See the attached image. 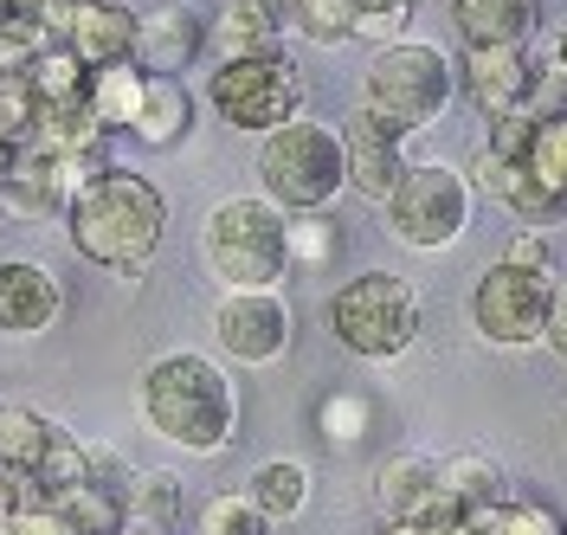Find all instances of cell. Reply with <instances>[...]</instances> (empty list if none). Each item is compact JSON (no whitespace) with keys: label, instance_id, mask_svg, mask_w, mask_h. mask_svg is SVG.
<instances>
[{"label":"cell","instance_id":"d6a6232c","mask_svg":"<svg viewBox=\"0 0 567 535\" xmlns=\"http://www.w3.org/2000/svg\"><path fill=\"white\" fill-rule=\"evenodd\" d=\"M503 265H523L535 278H561V265H555V239L542 233V226H523L509 246H503Z\"/></svg>","mask_w":567,"mask_h":535},{"label":"cell","instance_id":"7c38bea8","mask_svg":"<svg viewBox=\"0 0 567 535\" xmlns=\"http://www.w3.org/2000/svg\"><path fill=\"white\" fill-rule=\"evenodd\" d=\"M374 503H381V523H420V529L464 523L452 497L439 491V459H425V452H393L374 471Z\"/></svg>","mask_w":567,"mask_h":535},{"label":"cell","instance_id":"5b68a950","mask_svg":"<svg viewBox=\"0 0 567 535\" xmlns=\"http://www.w3.org/2000/svg\"><path fill=\"white\" fill-rule=\"evenodd\" d=\"M452 97H458V59L445 45L413 39V33L381 45L368 59V72H361V110L388 116L393 130H406V136L432 130L452 110Z\"/></svg>","mask_w":567,"mask_h":535},{"label":"cell","instance_id":"3957f363","mask_svg":"<svg viewBox=\"0 0 567 535\" xmlns=\"http://www.w3.org/2000/svg\"><path fill=\"white\" fill-rule=\"evenodd\" d=\"M200 265L219 290H278L290 278V214L265 194H226L200 219Z\"/></svg>","mask_w":567,"mask_h":535},{"label":"cell","instance_id":"4dcf8cb0","mask_svg":"<svg viewBox=\"0 0 567 535\" xmlns=\"http://www.w3.org/2000/svg\"><path fill=\"white\" fill-rule=\"evenodd\" d=\"M33 123H39V97L33 84H27V72H7L0 78V136L13 148L33 143Z\"/></svg>","mask_w":567,"mask_h":535},{"label":"cell","instance_id":"836d02e7","mask_svg":"<svg viewBox=\"0 0 567 535\" xmlns=\"http://www.w3.org/2000/svg\"><path fill=\"white\" fill-rule=\"evenodd\" d=\"M84 471H91V484H104V491H116V497H130L136 464L123 459L116 445H104V439H84Z\"/></svg>","mask_w":567,"mask_h":535},{"label":"cell","instance_id":"e575fe53","mask_svg":"<svg viewBox=\"0 0 567 535\" xmlns=\"http://www.w3.org/2000/svg\"><path fill=\"white\" fill-rule=\"evenodd\" d=\"M368 426V407L354 400V393H329L322 400V439H336V445H354Z\"/></svg>","mask_w":567,"mask_h":535},{"label":"cell","instance_id":"7402d4cb","mask_svg":"<svg viewBox=\"0 0 567 535\" xmlns=\"http://www.w3.org/2000/svg\"><path fill=\"white\" fill-rule=\"evenodd\" d=\"M439 491L452 497L458 516H477V510H491V503L509 497V477L484 452H458V459H439Z\"/></svg>","mask_w":567,"mask_h":535},{"label":"cell","instance_id":"1f68e13d","mask_svg":"<svg viewBox=\"0 0 567 535\" xmlns=\"http://www.w3.org/2000/svg\"><path fill=\"white\" fill-rule=\"evenodd\" d=\"M336 219L329 214H290V265H329L336 258Z\"/></svg>","mask_w":567,"mask_h":535},{"label":"cell","instance_id":"f35d334b","mask_svg":"<svg viewBox=\"0 0 567 535\" xmlns=\"http://www.w3.org/2000/svg\"><path fill=\"white\" fill-rule=\"evenodd\" d=\"M0 7H7V13H33V20H52L65 0H0Z\"/></svg>","mask_w":567,"mask_h":535},{"label":"cell","instance_id":"cb8c5ba5","mask_svg":"<svg viewBox=\"0 0 567 535\" xmlns=\"http://www.w3.org/2000/svg\"><path fill=\"white\" fill-rule=\"evenodd\" d=\"M246 497L271 516V523H290V516H303L310 510V464L303 459H265L251 471Z\"/></svg>","mask_w":567,"mask_h":535},{"label":"cell","instance_id":"484cf974","mask_svg":"<svg viewBox=\"0 0 567 535\" xmlns=\"http://www.w3.org/2000/svg\"><path fill=\"white\" fill-rule=\"evenodd\" d=\"M142 78H148V72H142L136 59L91 72V84H84V104H91V116H97L104 130H130V116H136V104H142Z\"/></svg>","mask_w":567,"mask_h":535},{"label":"cell","instance_id":"4316f807","mask_svg":"<svg viewBox=\"0 0 567 535\" xmlns=\"http://www.w3.org/2000/svg\"><path fill=\"white\" fill-rule=\"evenodd\" d=\"M477 535H567V516L542 497H503L477 516H464Z\"/></svg>","mask_w":567,"mask_h":535},{"label":"cell","instance_id":"9a60e30c","mask_svg":"<svg viewBox=\"0 0 567 535\" xmlns=\"http://www.w3.org/2000/svg\"><path fill=\"white\" fill-rule=\"evenodd\" d=\"M65 317V285L39 258H0V336H45Z\"/></svg>","mask_w":567,"mask_h":535},{"label":"cell","instance_id":"74e56055","mask_svg":"<svg viewBox=\"0 0 567 535\" xmlns=\"http://www.w3.org/2000/svg\"><path fill=\"white\" fill-rule=\"evenodd\" d=\"M542 349L567 361V278H555V290H548V317H542Z\"/></svg>","mask_w":567,"mask_h":535},{"label":"cell","instance_id":"d6986e66","mask_svg":"<svg viewBox=\"0 0 567 535\" xmlns=\"http://www.w3.org/2000/svg\"><path fill=\"white\" fill-rule=\"evenodd\" d=\"M59 420H45V413H33V407H20V400H0V477L27 497V484L39 477V464H45V452L59 445Z\"/></svg>","mask_w":567,"mask_h":535},{"label":"cell","instance_id":"7bdbcfd3","mask_svg":"<svg viewBox=\"0 0 567 535\" xmlns=\"http://www.w3.org/2000/svg\"><path fill=\"white\" fill-rule=\"evenodd\" d=\"M7 162H13V143H7V136H0V175H7Z\"/></svg>","mask_w":567,"mask_h":535},{"label":"cell","instance_id":"4fadbf2b","mask_svg":"<svg viewBox=\"0 0 567 535\" xmlns=\"http://www.w3.org/2000/svg\"><path fill=\"white\" fill-rule=\"evenodd\" d=\"M342 155H349V194L381 207L393 194V181L406 175V130H393L388 116L354 104L349 123H342Z\"/></svg>","mask_w":567,"mask_h":535},{"label":"cell","instance_id":"d590c367","mask_svg":"<svg viewBox=\"0 0 567 535\" xmlns=\"http://www.w3.org/2000/svg\"><path fill=\"white\" fill-rule=\"evenodd\" d=\"M0 535H71V523L52 510V503H20L13 516H7V529Z\"/></svg>","mask_w":567,"mask_h":535},{"label":"cell","instance_id":"8992f818","mask_svg":"<svg viewBox=\"0 0 567 535\" xmlns=\"http://www.w3.org/2000/svg\"><path fill=\"white\" fill-rule=\"evenodd\" d=\"M329 329L361 361H400L413 356V342L425 329V297L413 290V278L361 271V278H349L329 297Z\"/></svg>","mask_w":567,"mask_h":535},{"label":"cell","instance_id":"44dd1931","mask_svg":"<svg viewBox=\"0 0 567 535\" xmlns=\"http://www.w3.org/2000/svg\"><path fill=\"white\" fill-rule=\"evenodd\" d=\"M452 27L464 45H529L542 0H452Z\"/></svg>","mask_w":567,"mask_h":535},{"label":"cell","instance_id":"52a82bcc","mask_svg":"<svg viewBox=\"0 0 567 535\" xmlns=\"http://www.w3.org/2000/svg\"><path fill=\"white\" fill-rule=\"evenodd\" d=\"M471 181L452 162H406V175L393 181V194L381 200L388 239L406 251H452L471 226Z\"/></svg>","mask_w":567,"mask_h":535},{"label":"cell","instance_id":"ab89813d","mask_svg":"<svg viewBox=\"0 0 567 535\" xmlns=\"http://www.w3.org/2000/svg\"><path fill=\"white\" fill-rule=\"evenodd\" d=\"M381 535H452V529H420V523H381Z\"/></svg>","mask_w":567,"mask_h":535},{"label":"cell","instance_id":"f546056e","mask_svg":"<svg viewBox=\"0 0 567 535\" xmlns=\"http://www.w3.org/2000/svg\"><path fill=\"white\" fill-rule=\"evenodd\" d=\"M290 27L310 39V45H349L354 0H290Z\"/></svg>","mask_w":567,"mask_h":535},{"label":"cell","instance_id":"603a6c76","mask_svg":"<svg viewBox=\"0 0 567 535\" xmlns=\"http://www.w3.org/2000/svg\"><path fill=\"white\" fill-rule=\"evenodd\" d=\"M123 529H148V535H175L181 529V477L175 471H136L130 497H123Z\"/></svg>","mask_w":567,"mask_h":535},{"label":"cell","instance_id":"8fae6325","mask_svg":"<svg viewBox=\"0 0 567 535\" xmlns=\"http://www.w3.org/2000/svg\"><path fill=\"white\" fill-rule=\"evenodd\" d=\"M45 27H52V39L65 45L84 72L123 65L136 52V7L130 0H65Z\"/></svg>","mask_w":567,"mask_h":535},{"label":"cell","instance_id":"6da1fadb","mask_svg":"<svg viewBox=\"0 0 567 535\" xmlns=\"http://www.w3.org/2000/svg\"><path fill=\"white\" fill-rule=\"evenodd\" d=\"M136 413L162 445L219 459L239 439V381L200 349H168L136 374Z\"/></svg>","mask_w":567,"mask_h":535},{"label":"cell","instance_id":"60d3db41","mask_svg":"<svg viewBox=\"0 0 567 535\" xmlns=\"http://www.w3.org/2000/svg\"><path fill=\"white\" fill-rule=\"evenodd\" d=\"M393 7H413V0H354V13H393Z\"/></svg>","mask_w":567,"mask_h":535},{"label":"cell","instance_id":"d4e9b609","mask_svg":"<svg viewBox=\"0 0 567 535\" xmlns=\"http://www.w3.org/2000/svg\"><path fill=\"white\" fill-rule=\"evenodd\" d=\"M523 168H529V181L567 214V110H555V116H535L529 148H523Z\"/></svg>","mask_w":567,"mask_h":535},{"label":"cell","instance_id":"2e32d148","mask_svg":"<svg viewBox=\"0 0 567 535\" xmlns=\"http://www.w3.org/2000/svg\"><path fill=\"white\" fill-rule=\"evenodd\" d=\"M207 52V20L194 13V7H181V0H162V7H148L136 13V59L142 72L155 78H181L194 59Z\"/></svg>","mask_w":567,"mask_h":535},{"label":"cell","instance_id":"9c48e42d","mask_svg":"<svg viewBox=\"0 0 567 535\" xmlns=\"http://www.w3.org/2000/svg\"><path fill=\"white\" fill-rule=\"evenodd\" d=\"M548 290L555 278H535L523 265H503L471 285V329L491 349H542V317H548Z\"/></svg>","mask_w":567,"mask_h":535},{"label":"cell","instance_id":"7a4b0ae2","mask_svg":"<svg viewBox=\"0 0 567 535\" xmlns=\"http://www.w3.org/2000/svg\"><path fill=\"white\" fill-rule=\"evenodd\" d=\"M65 239L84 265L110 278H142L168 239V194L148 175L110 168L91 187H78L65 207Z\"/></svg>","mask_w":567,"mask_h":535},{"label":"cell","instance_id":"5bb4252c","mask_svg":"<svg viewBox=\"0 0 567 535\" xmlns=\"http://www.w3.org/2000/svg\"><path fill=\"white\" fill-rule=\"evenodd\" d=\"M535 72H542V65H535L529 45H464L458 91L484 110V116H509V110L529 104Z\"/></svg>","mask_w":567,"mask_h":535},{"label":"cell","instance_id":"8d00e7d4","mask_svg":"<svg viewBox=\"0 0 567 535\" xmlns=\"http://www.w3.org/2000/svg\"><path fill=\"white\" fill-rule=\"evenodd\" d=\"M413 27V7H393V13H354V39H374V45H393Z\"/></svg>","mask_w":567,"mask_h":535},{"label":"cell","instance_id":"83f0119b","mask_svg":"<svg viewBox=\"0 0 567 535\" xmlns=\"http://www.w3.org/2000/svg\"><path fill=\"white\" fill-rule=\"evenodd\" d=\"M27 84H33V97L39 104H71V97H84V84H91V72L71 59L65 45L52 39L45 52H39L33 65H27Z\"/></svg>","mask_w":567,"mask_h":535},{"label":"cell","instance_id":"ee69618b","mask_svg":"<svg viewBox=\"0 0 567 535\" xmlns=\"http://www.w3.org/2000/svg\"><path fill=\"white\" fill-rule=\"evenodd\" d=\"M413 7H420V0H413Z\"/></svg>","mask_w":567,"mask_h":535},{"label":"cell","instance_id":"ba28073f","mask_svg":"<svg viewBox=\"0 0 567 535\" xmlns=\"http://www.w3.org/2000/svg\"><path fill=\"white\" fill-rule=\"evenodd\" d=\"M207 104L226 130L239 136H271L284 123H297L310 91L303 72L284 59V52H258V59H219L207 72Z\"/></svg>","mask_w":567,"mask_h":535},{"label":"cell","instance_id":"f1b7e54d","mask_svg":"<svg viewBox=\"0 0 567 535\" xmlns=\"http://www.w3.org/2000/svg\"><path fill=\"white\" fill-rule=\"evenodd\" d=\"M278 523L246 497V491H219V497L200 503V516H194V535H271Z\"/></svg>","mask_w":567,"mask_h":535},{"label":"cell","instance_id":"e0dca14e","mask_svg":"<svg viewBox=\"0 0 567 535\" xmlns=\"http://www.w3.org/2000/svg\"><path fill=\"white\" fill-rule=\"evenodd\" d=\"M65 207H71V194L59 181V162L39 155L33 143L13 148V162L0 175V214L20 219V226H39V219H65Z\"/></svg>","mask_w":567,"mask_h":535},{"label":"cell","instance_id":"b9f144b4","mask_svg":"<svg viewBox=\"0 0 567 535\" xmlns=\"http://www.w3.org/2000/svg\"><path fill=\"white\" fill-rule=\"evenodd\" d=\"M548 65H555V72L567 78V27H561V39H555V59H548Z\"/></svg>","mask_w":567,"mask_h":535},{"label":"cell","instance_id":"277c9868","mask_svg":"<svg viewBox=\"0 0 567 535\" xmlns=\"http://www.w3.org/2000/svg\"><path fill=\"white\" fill-rule=\"evenodd\" d=\"M258 194L278 200L284 214H329V207L349 194L342 130H336V123H317V116L303 110L297 123L258 136Z\"/></svg>","mask_w":567,"mask_h":535},{"label":"cell","instance_id":"ac0fdd59","mask_svg":"<svg viewBox=\"0 0 567 535\" xmlns=\"http://www.w3.org/2000/svg\"><path fill=\"white\" fill-rule=\"evenodd\" d=\"M284 33H290V0H219L207 45H219V59H258L284 52Z\"/></svg>","mask_w":567,"mask_h":535},{"label":"cell","instance_id":"30bf717a","mask_svg":"<svg viewBox=\"0 0 567 535\" xmlns=\"http://www.w3.org/2000/svg\"><path fill=\"white\" fill-rule=\"evenodd\" d=\"M297 317L284 303V290H219L213 303V349L239 368H271L290 356Z\"/></svg>","mask_w":567,"mask_h":535},{"label":"cell","instance_id":"ffe728a7","mask_svg":"<svg viewBox=\"0 0 567 535\" xmlns=\"http://www.w3.org/2000/svg\"><path fill=\"white\" fill-rule=\"evenodd\" d=\"M187 130H194V91H187V78H142V104L130 116V130L123 136H136L142 148H181L187 143Z\"/></svg>","mask_w":567,"mask_h":535}]
</instances>
